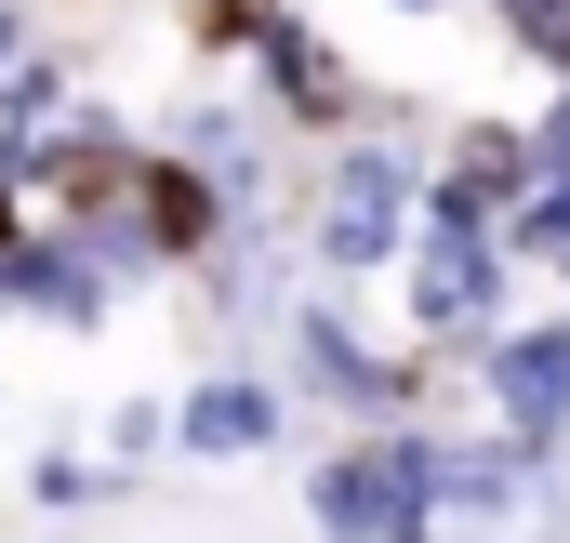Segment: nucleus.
<instances>
[{
    "label": "nucleus",
    "mask_w": 570,
    "mask_h": 543,
    "mask_svg": "<svg viewBox=\"0 0 570 543\" xmlns=\"http://www.w3.org/2000/svg\"><path fill=\"white\" fill-rule=\"evenodd\" d=\"M146 134L173 146V159H199V172L226 186V213H239V226H266V199H279V120H266V107H253L226 67H213L199 93H173Z\"/></svg>",
    "instance_id": "obj_7"
},
{
    "label": "nucleus",
    "mask_w": 570,
    "mask_h": 543,
    "mask_svg": "<svg viewBox=\"0 0 570 543\" xmlns=\"http://www.w3.org/2000/svg\"><path fill=\"white\" fill-rule=\"evenodd\" d=\"M464 358H478V411H491L531 464H558V451H570V305H544V318H491Z\"/></svg>",
    "instance_id": "obj_6"
},
{
    "label": "nucleus",
    "mask_w": 570,
    "mask_h": 543,
    "mask_svg": "<svg viewBox=\"0 0 570 543\" xmlns=\"http://www.w3.org/2000/svg\"><path fill=\"white\" fill-rule=\"evenodd\" d=\"M412 199H425V146H399L385 120L318 134V186H305V266L332 278V292L385 278V266H399V239H412Z\"/></svg>",
    "instance_id": "obj_1"
},
{
    "label": "nucleus",
    "mask_w": 570,
    "mask_h": 543,
    "mask_svg": "<svg viewBox=\"0 0 570 543\" xmlns=\"http://www.w3.org/2000/svg\"><path fill=\"white\" fill-rule=\"evenodd\" d=\"M305 531L318 543H438L451 504H438V424L399 411V424H345L305 477Z\"/></svg>",
    "instance_id": "obj_2"
},
{
    "label": "nucleus",
    "mask_w": 570,
    "mask_h": 543,
    "mask_svg": "<svg viewBox=\"0 0 570 543\" xmlns=\"http://www.w3.org/2000/svg\"><path fill=\"white\" fill-rule=\"evenodd\" d=\"M27 40H40V13H27V0H0V67H13Z\"/></svg>",
    "instance_id": "obj_16"
},
{
    "label": "nucleus",
    "mask_w": 570,
    "mask_h": 543,
    "mask_svg": "<svg viewBox=\"0 0 570 543\" xmlns=\"http://www.w3.org/2000/svg\"><path fill=\"white\" fill-rule=\"evenodd\" d=\"M120 213L146 226V253H159V278H199L213 253H226V239H253V226L226 213V186H213L199 159H173L159 134H146V146H134V172H120Z\"/></svg>",
    "instance_id": "obj_9"
},
{
    "label": "nucleus",
    "mask_w": 570,
    "mask_h": 543,
    "mask_svg": "<svg viewBox=\"0 0 570 543\" xmlns=\"http://www.w3.org/2000/svg\"><path fill=\"white\" fill-rule=\"evenodd\" d=\"M385 278H399V318H412L425 358H464L491 318H518V253H504V226H412Z\"/></svg>",
    "instance_id": "obj_5"
},
{
    "label": "nucleus",
    "mask_w": 570,
    "mask_h": 543,
    "mask_svg": "<svg viewBox=\"0 0 570 543\" xmlns=\"http://www.w3.org/2000/svg\"><path fill=\"white\" fill-rule=\"evenodd\" d=\"M292 437V385L266 358H213L199 385H173V451L186 464H266Z\"/></svg>",
    "instance_id": "obj_10"
},
{
    "label": "nucleus",
    "mask_w": 570,
    "mask_h": 543,
    "mask_svg": "<svg viewBox=\"0 0 570 543\" xmlns=\"http://www.w3.org/2000/svg\"><path fill=\"white\" fill-rule=\"evenodd\" d=\"M279 134H345V120H385L372 107V80L345 67V40L305 13V0H253V27H239V67H226Z\"/></svg>",
    "instance_id": "obj_4"
},
{
    "label": "nucleus",
    "mask_w": 570,
    "mask_h": 543,
    "mask_svg": "<svg viewBox=\"0 0 570 543\" xmlns=\"http://www.w3.org/2000/svg\"><path fill=\"white\" fill-rule=\"evenodd\" d=\"M67 93H80V53H67V40H27V53L0 67V159H13V146L40 134V120H53Z\"/></svg>",
    "instance_id": "obj_12"
},
{
    "label": "nucleus",
    "mask_w": 570,
    "mask_h": 543,
    "mask_svg": "<svg viewBox=\"0 0 570 543\" xmlns=\"http://www.w3.org/2000/svg\"><path fill=\"white\" fill-rule=\"evenodd\" d=\"M27 504H40V517H94V504H120V477H107L94 451L40 437V451H27Z\"/></svg>",
    "instance_id": "obj_13"
},
{
    "label": "nucleus",
    "mask_w": 570,
    "mask_h": 543,
    "mask_svg": "<svg viewBox=\"0 0 570 543\" xmlns=\"http://www.w3.org/2000/svg\"><path fill=\"white\" fill-rule=\"evenodd\" d=\"M279 385H292V398H318L332 424H399V411H425V358L372 345L358 305L318 278V292H292V305H279Z\"/></svg>",
    "instance_id": "obj_3"
},
{
    "label": "nucleus",
    "mask_w": 570,
    "mask_h": 543,
    "mask_svg": "<svg viewBox=\"0 0 570 543\" xmlns=\"http://www.w3.org/2000/svg\"><path fill=\"white\" fill-rule=\"evenodd\" d=\"M399 13H464V0H399Z\"/></svg>",
    "instance_id": "obj_17"
},
{
    "label": "nucleus",
    "mask_w": 570,
    "mask_h": 543,
    "mask_svg": "<svg viewBox=\"0 0 570 543\" xmlns=\"http://www.w3.org/2000/svg\"><path fill=\"white\" fill-rule=\"evenodd\" d=\"M504 253H518V278H558L570 292V172H531L504 199Z\"/></svg>",
    "instance_id": "obj_11"
},
{
    "label": "nucleus",
    "mask_w": 570,
    "mask_h": 543,
    "mask_svg": "<svg viewBox=\"0 0 570 543\" xmlns=\"http://www.w3.org/2000/svg\"><path fill=\"white\" fill-rule=\"evenodd\" d=\"M159 451H173V398H120V411H107V451H94V464H107V477L134 491Z\"/></svg>",
    "instance_id": "obj_14"
},
{
    "label": "nucleus",
    "mask_w": 570,
    "mask_h": 543,
    "mask_svg": "<svg viewBox=\"0 0 570 543\" xmlns=\"http://www.w3.org/2000/svg\"><path fill=\"white\" fill-rule=\"evenodd\" d=\"M120 305H134V292L80 253V226L27 213V226L0 239V318H27V332H67V345H80V332H107Z\"/></svg>",
    "instance_id": "obj_8"
},
{
    "label": "nucleus",
    "mask_w": 570,
    "mask_h": 543,
    "mask_svg": "<svg viewBox=\"0 0 570 543\" xmlns=\"http://www.w3.org/2000/svg\"><path fill=\"white\" fill-rule=\"evenodd\" d=\"M518 146H531V172H570V80H544V107L518 120Z\"/></svg>",
    "instance_id": "obj_15"
}]
</instances>
